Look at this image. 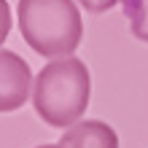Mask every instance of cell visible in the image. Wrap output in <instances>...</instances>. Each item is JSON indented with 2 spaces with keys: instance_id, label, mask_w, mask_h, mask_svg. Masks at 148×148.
Returning <instances> with one entry per match:
<instances>
[{
  "instance_id": "obj_1",
  "label": "cell",
  "mask_w": 148,
  "mask_h": 148,
  "mask_svg": "<svg viewBox=\"0 0 148 148\" xmlns=\"http://www.w3.org/2000/svg\"><path fill=\"white\" fill-rule=\"evenodd\" d=\"M32 105L49 127L67 129L84 119L92 97V75L78 57H59L43 67L32 81Z\"/></svg>"
},
{
  "instance_id": "obj_2",
  "label": "cell",
  "mask_w": 148,
  "mask_h": 148,
  "mask_svg": "<svg viewBox=\"0 0 148 148\" xmlns=\"http://www.w3.org/2000/svg\"><path fill=\"white\" fill-rule=\"evenodd\" d=\"M16 19L24 43L46 59L70 57L84 38L75 0H19Z\"/></svg>"
},
{
  "instance_id": "obj_3",
  "label": "cell",
  "mask_w": 148,
  "mask_h": 148,
  "mask_svg": "<svg viewBox=\"0 0 148 148\" xmlns=\"http://www.w3.org/2000/svg\"><path fill=\"white\" fill-rule=\"evenodd\" d=\"M32 70L16 51L0 49V113H14L30 100Z\"/></svg>"
},
{
  "instance_id": "obj_4",
  "label": "cell",
  "mask_w": 148,
  "mask_h": 148,
  "mask_svg": "<svg viewBox=\"0 0 148 148\" xmlns=\"http://www.w3.org/2000/svg\"><path fill=\"white\" fill-rule=\"evenodd\" d=\"M59 145L62 148H119V135L105 121L86 119L67 127L65 135L59 137Z\"/></svg>"
},
{
  "instance_id": "obj_5",
  "label": "cell",
  "mask_w": 148,
  "mask_h": 148,
  "mask_svg": "<svg viewBox=\"0 0 148 148\" xmlns=\"http://www.w3.org/2000/svg\"><path fill=\"white\" fill-rule=\"evenodd\" d=\"M121 5H124V16L129 19L132 35L148 43V0H121Z\"/></svg>"
},
{
  "instance_id": "obj_6",
  "label": "cell",
  "mask_w": 148,
  "mask_h": 148,
  "mask_svg": "<svg viewBox=\"0 0 148 148\" xmlns=\"http://www.w3.org/2000/svg\"><path fill=\"white\" fill-rule=\"evenodd\" d=\"M8 32H11V8L5 0H0V46L5 43Z\"/></svg>"
},
{
  "instance_id": "obj_7",
  "label": "cell",
  "mask_w": 148,
  "mask_h": 148,
  "mask_svg": "<svg viewBox=\"0 0 148 148\" xmlns=\"http://www.w3.org/2000/svg\"><path fill=\"white\" fill-rule=\"evenodd\" d=\"M86 11H92V14H102V11H108V8H113L119 3V0H78Z\"/></svg>"
},
{
  "instance_id": "obj_8",
  "label": "cell",
  "mask_w": 148,
  "mask_h": 148,
  "mask_svg": "<svg viewBox=\"0 0 148 148\" xmlns=\"http://www.w3.org/2000/svg\"><path fill=\"white\" fill-rule=\"evenodd\" d=\"M38 148H62V145H59V143H57V145H38Z\"/></svg>"
}]
</instances>
